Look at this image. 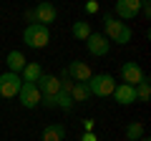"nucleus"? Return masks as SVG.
Listing matches in <instances>:
<instances>
[{"instance_id":"2","label":"nucleus","mask_w":151,"mask_h":141,"mask_svg":"<svg viewBox=\"0 0 151 141\" xmlns=\"http://www.w3.org/2000/svg\"><path fill=\"white\" fill-rule=\"evenodd\" d=\"M113 88H116V78L111 73H93L88 78V91H91V96L108 98V96H113Z\"/></svg>"},{"instance_id":"23","label":"nucleus","mask_w":151,"mask_h":141,"mask_svg":"<svg viewBox=\"0 0 151 141\" xmlns=\"http://www.w3.org/2000/svg\"><path fill=\"white\" fill-rule=\"evenodd\" d=\"M86 13H91V15L98 13V3H96V0H88V3H86Z\"/></svg>"},{"instance_id":"21","label":"nucleus","mask_w":151,"mask_h":141,"mask_svg":"<svg viewBox=\"0 0 151 141\" xmlns=\"http://www.w3.org/2000/svg\"><path fill=\"white\" fill-rule=\"evenodd\" d=\"M40 106H45V109H55V96H40Z\"/></svg>"},{"instance_id":"25","label":"nucleus","mask_w":151,"mask_h":141,"mask_svg":"<svg viewBox=\"0 0 151 141\" xmlns=\"http://www.w3.org/2000/svg\"><path fill=\"white\" fill-rule=\"evenodd\" d=\"M139 141H151V139H149V136H141V139H139Z\"/></svg>"},{"instance_id":"24","label":"nucleus","mask_w":151,"mask_h":141,"mask_svg":"<svg viewBox=\"0 0 151 141\" xmlns=\"http://www.w3.org/2000/svg\"><path fill=\"white\" fill-rule=\"evenodd\" d=\"M81 141H98V136H96V134H83Z\"/></svg>"},{"instance_id":"17","label":"nucleus","mask_w":151,"mask_h":141,"mask_svg":"<svg viewBox=\"0 0 151 141\" xmlns=\"http://www.w3.org/2000/svg\"><path fill=\"white\" fill-rule=\"evenodd\" d=\"M70 30H73V35H76L78 40H88V35L93 33V30H91V25H88V20H76Z\"/></svg>"},{"instance_id":"22","label":"nucleus","mask_w":151,"mask_h":141,"mask_svg":"<svg viewBox=\"0 0 151 141\" xmlns=\"http://www.w3.org/2000/svg\"><path fill=\"white\" fill-rule=\"evenodd\" d=\"M93 129H96V121L93 119H83V134H93Z\"/></svg>"},{"instance_id":"18","label":"nucleus","mask_w":151,"mask_h":141,"mask_svg":"<svg viewBox=\"0 0 151 141\" xmlns=\"http://www.w3.org/2000/svg\"><path fill=\"white\" fill-rule=\"evenodd\" d=\"M134 91H136V101H141V103L149 101V98H151V83H149V76H146L144 81H141L139 86L134 88Z\"/></svg>"},{"instance_id":"10","label":"nucleus","mask_w":151,"mask_h":141,"mask_svg":"<svg viewBox=\"0 0 151 141\" xmlns=\"http://www.w3.org/2000/svg\"><path fill=\"white\" fill-rule=\"evenodd\" d=\"M141 13V0H119L116 3V15L124 20H134L136 15Z\"/></svg>"},{"instance_id":"16","label":"nucleus","mask_w":151,"mask_h":141,"mask_svg":"<svg viewBox=\"0 0 151 141\" xmlns=\"http://www.w3.org/2000/svg\"><path fill=\"white\" fill-rule=\"evenodd\" d=\"M91 98V91H88V83H73L70 88V101L73 103H83Z\"/></svg>"},{"instance_id":"13","label":"nucleus","mask_w":151,"mask_h":141,"mask_svg":"<svg viewBox=\"0 0 151 141\" xmlns=\"http://www.w3.org/2000/svg\"><path fill=\"white\" fill-rule=\"evenodd\" d=\"M25 55L20 53V50H10V53L5 55V65H8V73H15V76H20L23 68H25Z\"/></svg>"},{"instance_id":"14","label":"nucleus","mask_w":151,"mask_h":141,"mask_svg":"<svg viewBox=\"0 0 151 141\" xmlns=\"http://www.w3.org/2000/svg\"><path fill=\"white\" fill-rule=\"evenodd\" d=\"M40 141H65V126L63 124H48L40 131Z\"/></svg>"},{"instance_id":"6","label":"nucleus","mask_w":151,"mask_h":141,"mask_svg":"<svg viewBox=\"0 0 151 141\" xmlns=\"http://www.w3.org/2000/svg\"><path fill=\"white\" fill-rule=\"evenodd\" d=\"M18 98H20L23 109H35V106H40V91H38L35 83H25L23 81L20 91H18Z\"/></svg>"},{"instance_id":"19","label":"nucleus","mask_w":151,"mask_h":141,"mask_svg":"<svg viewBox=\"0 0 151 141\" xmlns=\"http://www.w3.org/2000/svg\"><path fill=\"white\" fill-rule=\"evenodd\" d=\"M144 124L141 121H134V124H129L126 126V141H139L141 136H144Z\"/></svg>"},{"instance_id":"4","label":"nucleus","mask_w":151,"mask_h":141,"mask_svg":"<svg viewBox=\"0 0 151 141\" xmlns=\"http://www.w3.org/2000/svg\"><path fill=\"white\" fill-rule=\"evenodd\" d=\"M23 81L20 76H15V73H0V96L3 98H18V91H20Z\"/></svg>"},{"instance_id":"8","label":"nucleus","mask_w":151,"mask_h":141,"mask_svg":"<svg viewBox=\"0 0 151 141\" xmlns=\"http://www.w3.org/2000/svg\"><path fill=\"white\" fill-rule=\"evenodd\" d=\"M55 5L53 3H38L35 5V10H33V18H35V23L38 25H45L48 28L50 23H55Z\"/></svg>"},{"instance_id":"12","label":"nucleus","mask_w":151,"mask_h":141,"mask_svg":"<svg viewBox=\"0 0 151 141\" xmlns=\"http://www.w3.org/2000/svg\"><path fill=\"white\" fill-rule=\"evenodd\" d=\"M113 98H116V103H121V106H131V103H136V91H134V86L119 83V86L113 88Z\"/></svg>"},{"instance_id":"9","label":"nucleus","mask_w":151,"mask_h":141,"mask_svg":"<svg viewBox=\"0 0 151 141\" xmlns=\"http://www.w3.org/2000/svg\"><path fill=\"white\" fill-rule=\"evenodd\" d=\"M86 48L91 55H108V50H111V43L106 40V35L103 33H91L86 40Z\"/></svg>"},{"instance_id":"15","label":"nucleus","mask_w":151,"mask_h":141,"mask_svg":"<svg viewBox=\"0 0 151 141\" xmlns=\"http://www.w3.org/2000/svg\"><path fill=\"white\" fill-rule=\"evenodd\" d=\"M43 76V68H40V63H35V60H28L25 63V68H23V73H20V81H25V83H38V78Z\"/></svg>"},{"instance_id":"3","label":"nucleus","mask_w":151,"mask_h":141,"mask_svg":"<svg viewBox=\"0 0 151 141\" xmlns=\"http://www.w3.org/2000/svg\"><path fill=\"white\" fill-rule=\"evenodd\" d=\"M23 43L28 45V48H45V45L50 43V30L45 25H38V23H30V25L23 30Z\"/></svg>"},{"instance_id":"11","label":"nucleus","mask_w":151,"mask_h":141,"mask_svg":"<svg viewBox=\"0 0 151 141\" xmlns=\"http://www.w3.org/2000/svg\"><path fill=\"white\" fill-rule=\"evenodd\" d=\"M38 91H40V96H58L60 93V81L58 76H50V73H43V76L38 78Z\"/></svg>"},{"instance_id":"1","label":"nucleus","mask_w":151,"mask_h":141,"mask_svg":"<svg viewBox=\"0 0 151 141\" xmlns=\"http://www.w3.org/2000/svg\"><path fill=\"white\" fill-rule=\"evenodd\" d=\"M103 35H106V40H108V43H111V40H116L119 45H126L131 38H134L131 28L126 25V23L116 20L113 15H106V18H103Z\"/></svg>"},{"instance_id":"7","label":"nucleus","mask_w":151,"mask_h":141,"mask_svg":"<svg viewBox=\"0 0 151 141\" xmlns=\"http://www.w3.org/2000/svg\"><path fill=\"white\" fill-rule=\"evenodd\" d=\"M65 73L70 76V81H73V83H88V78L93 76L91 65L83 63V60H73V63L65 68Z\"/></svg>"},{"instance_id":"5","label":"nucleus","mask_w":151,"mask_h":141,"mask_svg":"<svg viewBox=\"0 0 151 141\" xmlns=\"http://www.w3.org/2000/svg\"><path fill=\"white\" fill-rule=\"evenodd\" d=\"M144 78H146V73H144V68H141L136 60H129V63L121 65V81H124L126 86H134L136 88Z\"/></svg>"},{"instance_id":"20","label":"nucleus","mask_w":151,"mask_h":141,"mask_svg":"<svg viewBox=\"0 0 151 141\" xmlns=\"http://www.w3.org/2000/svg\"><path fill=\"white\" fill-rule=\"evenodd\" d=\"M55 109H60V111H70L73 109V101H70L68 93H58V96H55Z\"/></svg>"}]
</instances>
